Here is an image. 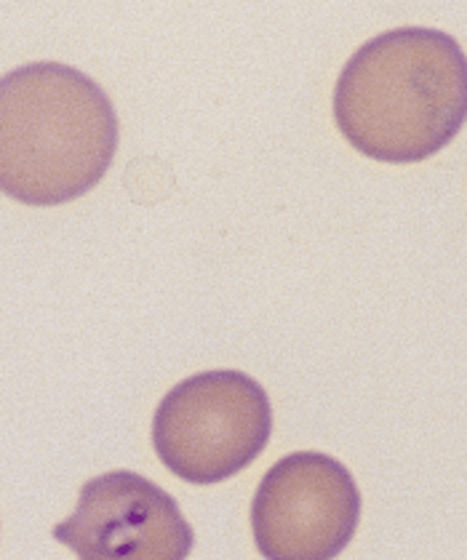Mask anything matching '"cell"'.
<instances>
[{
    "mask_svg": "<svg viewBox=\"0 0 467 560\" xmlns=\"http://www.w3.org/2000/svg\"><path fill=\"white\" fill-rule=\"evenodd\" d=\"M334 120L361 155L420 163L467 120V57L452 35L400 27L363 44L334 89Z\"/></svg>",
    "mask_w": 467,
    "mask_h": 560,
    "instance_id": "cell-1",
    "label": "cell"
},
{
    "mask_svg": "<svg viewBox=\"0 0 467 560\" xmlns=\"http://www.w3.org/2000/svg\"><path fill=\"white\" fill-rule=\"evenodd\" d=\"M118 150L110 96L75 67L35 62L0 78V192L62 206L94 190Z\"/></svg>",
    "mask_w": 467,
    "mask_h": 560,
    "instance_id": "cell-2",
    "label": "cell"
},
{
    "mask_svg": "<svg viewBox=\"0 0 467 560\" xmlns=\"http://www.w3.org/2000/svg\"><path fill=\"white\" fill-rule=\"evenodd\" d=\"M270 398L244 371H203L168 389L153 417L157 459L196 486L244 472L270 443Z\"/></svg>",
    "mask_w": 467,
    "mask_h": 560,
    "instance_id": "cell-3",
    "label": "cell"
},
{
    "mask_svg": "<svg viewBox=\"0 0 467 560\" xmlns=\"http://www.w3.org/2000/svg\"><path fill=\"white\" fill-rule=\"evenodd\" d=\"M358 521L355 478L318 452L276 462L252 502V534L265 560H334L355 537Z\"/></svg>",
    "mask_w": 467,
    "mask_h": 560,
    "instance_id": "cell-4",
    "label": "cell"
},
{
    "mask_svg": "<svg viewBox=\"0 0 467 560\" xmlns=\"http://www.w3.org/2000/svg\"><path fill=\"white\" fill-rule=\"evenodd\" d=\"M51 534L78 560H187L196 547L177 499L131 470L86 480L75 513Z\"/></svg>",
    "mask_w": 467,
    "mask_h": 560,
    "instance_id": "cell-5",
    "label": "cell"
}]
</instances>
